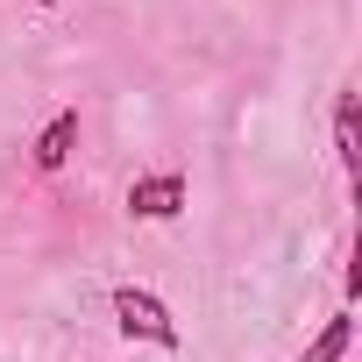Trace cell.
Wrapping results in <instances>:
<instances>
[{
    "mask_svg": "<svg viewBox=\"0 0 362 362\" xmlns=\"http://www.w3.org/2000/svg\"><path fill=\"white\" fill-rule=\"evenodd\" d=\"M36 8H57V0H36Z\"/></svg>",
    "mask_w": 362,
    "mask_h": 362,
    "instance_id": "cell-6",
    "label": "cell"
},
{
    "mask_svg": "<svg viewBox=\"0 0 362 362\" xmlns=\"http://www.w3.org/2000/svg\"><path fill=\"white\" fill-rule=\"evenodd\" d=\"M71 149H78V107H57V114L43 121V135H36V149H29V156H36V170L50 177V170H64V163H71Z\"/></svg>",
    "mask_w": 362,
    "mask_h": 362,
    "instance_id": "cell-4",
    "label": "cell"
},
{
    "mask_svg": "<svg viewBox=\"0 0 362 362\" xmlns=\"http://www.w3.org/2000/svg\"><path fill=\"white\" fill-rule=\"evenodd\" d=\"M348 348H355V313L341 305V313H334V320H327V327L305 341V355H291V362H341Z\"/></svg>",
    "mask_w": 362,
    "mask_h": 362,
    "instance_id": "cell-5",
    "label": "cell"
},
{
    "mask_svg": "<svg viewBox=\"0 0 362 362\" xmlns=\"http://www.w3.org/2000/svg\"><path fill=\"white\" fill-rule=\"evenodd\" d=\"M334 156L348 177H362V93L355 86H341V100H334Z\"/></svg>",
    "mask_w": 362,
    "mask_h": 362,
    "instance_id": "cell-3",
    "label": "cell"
},
{
    "mask_svg": "<svg viewBox=\"0 0 362 362\" xmlns=\"http://www.w3.org/2000/svg\"><path fill=\"white\" fill-rule=\"evenodd\" d=\"M114 327H121L128 341L177 348V320H170V305H163L156 291H142V284H114Z\"/></svg>",
    "mask_w": 362,
    "mask_h": 362,
    "instance_id": "cell-1",
    "label": "cell"
},
{
    "mask_svg": "<svg viewBox=\"0 0 362 362\" xmlns=\"http://www.w3.org/2000/svg\"><path fill=\"white\" fill-rule=\"evenodd\" d=\"M128 214L135 221H177L185 214V170H142L128 185Z\"/></svg>",
    "mask_w": 362,
    "mask_h": 362,
    "instance_id": "cell-2",
    "label": "cell"
}]
</instances>
